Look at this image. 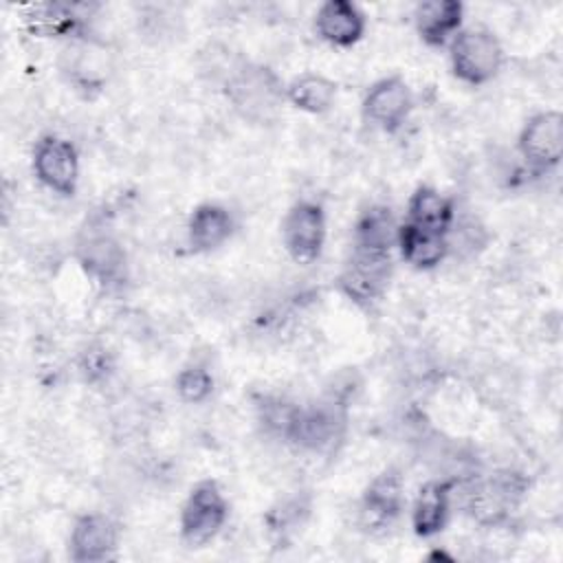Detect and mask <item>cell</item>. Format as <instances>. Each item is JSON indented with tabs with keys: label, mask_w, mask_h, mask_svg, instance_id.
Returning <instances> with one entry per match:
<instances>
[{
	"label": "cell",
	"mask_w": 563,
	"mask_h": 563,
	"mask_svg": "<svg viewBox=\"0 0 563 563\" xmlns=\"http://www.w3.org/2000/svg\"><path fill=\"white\" fill-rule=\"evenodd\" d=\"M504 59L499 40L484 29L457 31L451 40V64L453 73L473 86L490 81Z\"/></svg>",
	"instance_id": "obj_1"
},
{
	"label": "cell",
	"mask_w": 563,
	"mask_h": 563,
	"mask_svg": "<svg viewBox=\"0 0 563 563\" xmlns=\"http://www.w3.org/2000/svg\"><path fill=\"white\" fill-rule=\"evenodd\" d=\"M391 260L389 251H374L354 246L343 273L339 275V288L358 306L369 308L376 303L389 284Z\"/></svg>",
	"instance_id": "obj_2"
},
{
	"label": "cell",
	"mask_w": 563,
	"mask_h": 563,
	"mask_svg": "<svg viewBox=\"0 0 563 563\" xmlns=\"http://www.w3.org/2000/svg\"><path fill=\"white\" fill-rule=\"evenodd\" d=\"M227 501L216 482L196 484L180 515L183 539L189 545H205L220 532L227 521Z\"/></svg>",
	"instance_id": "obj_3"
},
{
	"label": "cell",
	"mask_w": 563,
	"mask_h": 563,
	"mask_svg": "<svg viewBox=\"0 0 563 563\" xmlns=\"http://www.w3.org/2000/svg\"><path fill=\"white\" fill-rule=\"evenodd\" d=\"M229 99L244 117L266 119L282 101V86L277 77L262 66L235 68L227 79Z\"/></svg>",
	"instance_id": "obj_4"
},
{
	"label": "cell",
	"mask_w": 563,
	"mask_h": 563,
	"mask_svg": "<svg viewBox=\"0 0 563 563\" xmlns=\"http://www.w3.org/2000/svg\"><path fill=\"white\" fill-rule=\"evenodd\" d=\"M345 429V405L325 400L312 407H299L290 427L288 440L310 451H325L332 446Z\"/></svg>",
	"instance_id": "obj_5"
},
{
	"label": "cell",
	"mask_w": 563,
	"mask_h": 563,
	"mask_svg": "<svg viewBox=\"0 0 563 563\" xmlns=\"http://www.w3.org/2000/svg\"><path fill=\"white\" fill-rule=\"evenodd\" d=\"M284 244L290 257L299 264H310L319 257L325 240V218L317 202L301 200L284 218Z\"/></svg>",
	"instance_id": "obj_6"
},
{
	"label": "cell",
	"mask_w": 563,
	"mask_h": 563,
	"mask_svg": "<svg viewBox=\"0 0 563 563\" xmlns=\"http://www.w3.org/2000/svg\"><path fill=\"white\" fill-rule=\"evenodd\" d=\"M33 169L48 189L62 196H70L79 176V158L75 145L59 136L40 139L33 152Z\"/></svg>",
	"instance_id": "obj_7"
},
{
	"label": "cell",
	"mask_w": 563,
	"mask_h": 563,
	"mask_svg": "<svg viewBox=\"0 0 563 563\" xmlns=\"http://www.w3.org/2000/svg\"><path fill=\"white\" fill-rule=\"evenodd\" d=\"M519 152L526 163L545 172L561 161L563 154V117L561 112H541L532 117L519 136Z\"/></svg>",
	"instance_id": "obj_8"
},
{
	"label": "cell",
	"mask_w": 563,
	"mask_h": 563,
	"mask_svg": "<svg viewBox=\"0 0 563 563\" xmlns=\"http://www.w3.org/2000/svg\"><path fill=\"white\" fill-rule=\"evenodd\" d=\"M526 482L517 473H497L468 490V510L479 523H497L523 495Z\"/></svg>",
	"instance_id": "obj_9"
},
{
	"label": "cell",
	"mask_w": 563,
	"mask_h": 563,
	"mask_svg": "<svg viewBox=\"0 0 563 563\" xmlns=\"http://www.w3.org/2000/svg\"><path fill=\"white\" fill-rule=\"evenodd\" d=\"M413 99L407 84L398 77H387L376 81L365 99H363V114L367 121L378 125L385 132H394L402 125L407 114L411 112Z\"/></svg>",
	"instance_id": "obj_10"
},
{
	"label": "cell",
	"mask_w": 563,
	"mask_h": 563,
	"mask_svg": "<svg viewBox=\"0 0 563 563\" xmlns=\"http://www.w3.org/2000/svg\"><path fill=\"white\" fill-rule=\"evenodd\" d=\"M77 260L84 266V271L103 286L117 284L125 266V255L119 242L108 233L97 231H90L79 240Z\"/></svg>",
	"instance_id": "obj_11"
},
{
	"label": "cell",
	"mask_w": 563,
	"mask_h": 563,
	"mask_svg": "<svg viewBox=\"0 0 563 563\" xmlns=\"http://www.w3.org/2000/svg\"><path fill=\"white\" fill-rule=\"evenodd\" d=\"M117 528L106 515H84L70 534V556L79 563L106 561L114 552Z\"/></svg>",
	"instance_id": "obj_12"
},
{
	"label": "cell",
	"mask_w": 563,
	"mask_h": 563,
	"mask_svg": "<svg viewBox=\"0 0 563 563\" xmlns=\"http://www.w3.org/2000/svg\"><path fill=\"white\" fill-rule=\"evenodd\" d=\"M314 29L325 42L334 46H350L363 35L365 18L354 2L330 0L319 7Z\"/></svg>",
	"instance_id": "obj_13"
},
{
	"label": "cell",
	"mask_w": 563,
	"mask_h": 563,
	"mask_svg": "<svg viewBox=\"0 0 563 563\" xmlns=\"http://www.w3.org/2000/svg\"><path fill=\"white\" fill-rule=\"evenodd\" d=\"M464 7L455 0H429L416 9V29L431 46H444L457 35Z\"/></svg>",
	"instance_id": "obj_14"
},
{
	"label": "cell",
	"mask_w": 563,
	"mask_h": 563,
	"mask_svg": "<svg viewBox=\"0 0 563 563\" xmlns=\"http://www.w3.org/2000/svg\"><path fill=\"white\" fill-rule=\"evenodd\" d=\"M405 506L402 479L396 471H385L372 479L363 495V515L372 526H385L394 521Z\"/></svg>",
	"instance_id": "obj_15"
},
{
	"label": "cell",
	"mask_w": 563,
	"mask_h": 563,
	"mask_svg": "<svg viewBox=\"0 0 563 563\" xmlns=\"http://www.w3.org/2000/svg\"><path fill=\"white\" fill-rule=\"evenodd\" d=\"M396 244L400 246L402 260L416 268H433L449 253V242L444 233L427 231L409 222L398 227Z\"/></svg>",
	"instance_id": "obj_16"
},
{
	"label": "cell",
	"mask_w": 563,
	"mask_h": 563,
	"mask_svg": "<svg viewBox=\"0 0 563 563\" xmlns=\"http://www.w3.org/2000/svg\"><path fill=\"white\" fill-rule=\"evenodd\" d=\"M449 499H451L449 482H429L420 488L411 510V523L416 534L431 537L444 528L446 515H449Z\"/></svg>",
	"instance_id": "obj_17"
},
{
	"label": "cell",
	"mask_w": 563,
	"mask_h": 563,
	"mask_svg": "<svg viewBox=\"0 0 563 563\" xmlns=\"http://www.w3.org/2000/svg\"><path fill=\"white\" fill-rule=\"evenodd\" d=\"M233 231V220L229 211L220 205H200L189 218V244L194 251L218 249Z\"/></svg>",
	"instance_id": "obj_18"
},
{
	"label": "cell",
	"mask_w": 563,
	"mask_h": 563,
	"mask_svg": "<svg viewBox=\"0 0 563 563\" xmlns=\"http://www.w3.org/2000/svg\"><path fill=\"white\" fill-rule=\"evenodd\" d=\"M455 216L453 202L431 187H418L409 200V224L427 231L444 233L451 229Z\"/></svg>",
	"instance_id": "obj_19"
},
{
	"label": "cell",
	"mask_w": 563,
	"mask_h": 563,
	"mask_svg": "<svg viewBox=\"0 0 563 563\" xmlns=\"http://www.w3.org/2000/svg\"><path fill=\"white\" fill-rule=\"evenodd\" d=\"M398 227L387 207H372L363 211L354 229V246L389 251L396 244Z\"/></svg>",
	"instance_id": "obj_20"
},
{
	"label": "cell",
	"mask_w": 563,
	"mask_h": 563,
	"mask_svg": "<svg viewBox=\"0 0 563 563\" xmlns=\"http://www.w3.org/2000/svg\"><path fill=\"white\" fill-rule=\"evenodd\" d=\"M286 97L295 108L319 114L330 110V106L334 103L336 86L321 75L306 73L290 81V86L286 88Z\"/></svg>",
	"instance_id": "obj_21"
},
{
	"label": "cell",
	"mask_w": 563,
	"mask_h": 563,
	"mask_svg": "<svg viewBox=\"0 0 563 563\" xmlns=\"http://www.w3.org/2000/svg\"><path fill=\"white\" fill-rule=\"evenodd\" d=\"M26 22L35 33L44 35H64L73 33L79 26V18L75 7L66 4H31L26 7Z\"/></svg>",
	"instance_id": "obj_22"
},
{
	"label": "cell",
	"mask_w": 563,
	"mask_h": 563,
	"mask_svg": "<svg viewBox=\"0 0 563 563\" xmlns=\"http://www.w3.org/2000/svg\"><path fill=\"white\" fill-rule=\"evenodd\" d=\"M299 407L284 400V398H262L260 405H257V416L262 420V424L271 431V433H277V435H284L288 438L290 433V427L295 422V416H297Z\"/></svg>",
	"instance_id": "obj_23"
},
{
	"label": "cell",
	"mask_w": 563,
	"mask_h": 563,
	"mask_svg": "<svg viewBox=\"0 0 563 563\" xmlns=\"http://www.w3.org/2000/svg\"><path fill=\"white\" fill-rule=\"evenodd\" d=\"M213 389V378L205 367H185L176 378V391L187 402H202Z\"/></svg>",
	"instance_id": "obj_24"
},
{
	"label": "cell",
	"mask_w": 563,
	"mask_h": 563,
	"mask_svg": "<svg viewBox=\"0 0 563 563\" xmlns=\"http://www.w3.org/2000/svg\"><path fill=\"white\" fill-rule=\"evenodd\" d=\"M308 510L301 499H288L268 512V526L275 532H288L299 526L301 515Z\"/></svg>",
	"instance_id": "obj_25"
},
{
	"label": "cell",
	"mask_w": 563,
	"mask_h": 563,
	"mask_svg": "<svg viewBox=\"0 0 563 563\" xmlns=\"http://www.w3.org/2000/svg\"><path fill=\"white\" fill-rule=\"evenodd\" d=\"M110 369V361H108V354L99 347H90L84 352L81 356V372L86 376V380H99L108 374Z\"/></svg>",
	"instance_id": "obj_26"
}]
</instances>
